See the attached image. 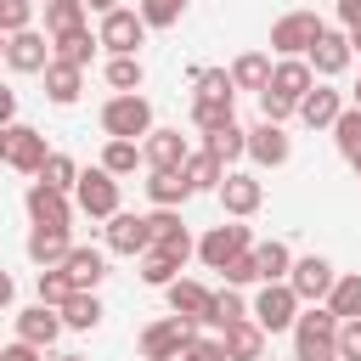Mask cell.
I'll return each mask as SVG.
<instances>
[{
  "instance_id": "obj_35",
  "label": "cell",
  "mask_w": 361,
  "mask_h": 361,
  "mask_svg": "<svg viewBox=\"0 0 361 361\" xmlns=\"http://www.w3.org/2000/svg\"><path fill=\"white\" fill-rule=\"evenodd\" d=\"M333 141H338V152H344L350 164H361V107H355V102L333 118Z\"/></svg>"
},
{
  "instance_id": "obj_52",
  "label": "cell",
  "mask_w": 361,
  "mask_h": 361,
  "mask_svg": "<svg viewBox=\"0 0 361 361\" xmlns=\"http://www.w3.org/2000/svg\"><path fill=\"white\" fill-rule=\"evenodd\" d=\"M0 361H39V344H23V338H17V344H6Z\"/></svg>"
},
{
  "instance_id": "obj_23",
  "label": "cell",
  "mask_w": 361,
  "mask_h": 361,
  "mask_svg": "<svg viewBox=\"0 0 361 361\" xmlns=\"http://www.w3.org/2000/svg\"><path fill=\"white\" fill-rule=\"evenodd\" d=\"M23 248H28V259H34L39 271H45V265H62V259H68L73 237H68V226H34Z\"/></svg>"
},
{
  "instance_id": "obj_43",
  "label": "cell",
  "mask_w": 361,
  "mask_h": 361,
  "mask_svg": "<svg viewBox=\"0 0 361 361\" xmlns=\"http://www.w3.org/2000/svg\"><path fill=\"white\" fill-rule=\"evenodd\" d=\"M34 288H39V305H56V310H62V299H68V293H73V282H68V276H62V265H45V271H39V282H34Z\"/></svg>"
},
{
  "instance_id": "obj_4",
  "label": "cell",
  "mask_w": 361,
  "mask_h": 361,
  "mask_svg": "<svg viewBox=\"0 0 361 361\" xmlns=\"http://www.w3.org/2000/svg\"><path fill=\"white\" fill-rule=\"evenodd\" d=\"M73 203H79V214H90V220H113V214H118V175H107L102 164H96V169H79Z\"/></svg>"
},
{
  "instance_id": "obj_7",
  "label": "cell",
  "mask_w": 361,
  "mask_h": 361,
  "mask_svg": "<svg viewBox=\"0 0 361 361\" xmlns=\"http://www.w3.org/2000/svg\"><path fill=\"white\" fill-rule=\"evenodd\" d=\"M322 28H327V23H322L316 11H288V17L271 23V51H276V56H305V51L322 39Z\"/></svg>"
},
{
  "instance_id": "obj_47",
  "label": "cell",
  "mask_w": 361,
  "mask_h": 361,
  "mask_svg": "<svg viewBox=\"0 0 361 361\" xmlns=\"http://www.w3.org/2000/svg\"><path fill=\"white\" fill-rule=\"evenodd\" d=\"M220 276H226L231 288H248V282H265V276H259V259H254V248H243V254H237V259H231V265H226Z\"/></svg>"
},
{
  "instance_id": "obj_19",
  "label": "cell",
  "mask_w": 361,
  "mask_h": 361,
  "mask_svg": "<svg viewBox=\"0 0 361 361\" xmlns=\"http://www.w3.org/2000/svg\"><path fill=\"white\" fill-rule=\"evenodd\" d=\"M56 333H62V310H56V305H28V310H17V338H23V344L51 350Z\"/></svg>"
},
{
  "instance_id": "obj_51",
  "label": "cell",
  "mask_w": 361,
  "mask_h": 361,
  "mask_svg": "<svg viewBox=\"0 0 361 361\" xmlns=\"http://www.w3.org/2000/svg\"><path fill=\"white\" fill-rule=\"evenodd\" d=\"M338 23L355 34V28H361V0H338Z\"/></svg>"
},
{
  "instance_id": "obj_57",
  "label": "cell",
  "mask_w": 361,
  "mask_h": 361,
  "mask_svg": "<svg viewBox=\"0 0 361 361\" xmlns=\"http://www.w3.org/2000/svg\"><path fill=\"white\" fill-rule=\"evenodd\" d=\"M350 45H355V51H361V28H355V34H350Z\"/></svg>"
},
{
  "instance_id": "obj_58",
  "label": "cell",
  "mask_w": 361,
  "mask_h": 361,
  "mask_svg": "<svg viewBox=\"0 0 361 361\" xmlns=\"http://www.w3.org/2000/svg\"><path fill=\"white\" fill-rule=\"evenodd\" d=\"M6 39H11V34H0V56H6Z\"/></svg>"
},
{
  "instance_id": "obj_36",
  "label": "cell",
  "mask_w": 361,
  "mask_h": 361,
  "mask_svg": "<svg viewBox=\"0 0 361 361\" xmlns=\"http://www.w3.org/2000/svg\"><path fill=\"white\" fill-rule=\"evenodd\" d=\"M192 85H197V102H231L237 96L226 68H192Z\"/></svg>"
},
{
  "instance_id": "obj_53",
  "label": "cell",
  "mask_w": 361,
  "mask_h": 361,
  "mask_svg": "<svg viewBox=\"0 0 361 361\" xmlns=\"http://www.w3.org/2000/svg\"><path fill=\"white\" fill-rule=\"evenodd\" d=\"M11 118H17V90L0 85V124H11Z\"/></svg>"
},
{
  "instance_id": "obj_55",
  "label": "cell",
  "mask_w": 361,
  "mask_h": 361,
  "mask_svg": "<svg viewBox=\"0 0 361 361\" xmlns=\"http://www.w3.org/2000/svg\"><path fill=\"white\" fill-rule=\"evenodd\" d=\"M6 152H11V124H0V164H6Z\"/></svg>"
},
{
  "instance_id": "obj_27",
  "label": "cell",
  "mask_w": 361,
  "mask_h": 361,
  "mask_svg": "<svg viewBox=\"0 0 361 361\" xmlns=\"http://www.w3.org/2000/svg\"><path fill=\"white\" fill-rule=\"evenodd\" d=\"M147 197H152L158 209H180V203L192 197V180H186L180 169H152V175H147Z\"/></svg>"
},
{
  "instance_id": "obj_49",
  "label": "cell",
  "mask_w": 361,
  "mask_h": 361,
  "mask_svg": "<svg viewBox=\"0 0 361 361\" xmlns=\"http://www.w3.org/2000/svg\"><path fill=\"white\" fill-rule=\"evenodd\" d=\"M338 361H361V316L338 322Z\"/></svg>"
},
{
  "instance_id": "obj_48",
  "label": "cell",
  "mask_w": 361,
  "mask_h": 361,
  "mask_svg": "<svg viewBox=\"0 0 361 361\" xmlns=\"http://www.w3.org/2000/svg\"><path fill=\"white\" fill-rule=\"evenodd\" d=\"M259 113H265L271 124H282V118H293V113H299V102H288L282 90H271V85H265V90H259Z\"/></svg>"
},
{
  "instance_id": "obj_25",
  "label": "cell",
  "mask_w": 361,
  "mask_h": 361,
  "mask_svg": "<svg viewBox=\"0 0 361 361\" xmlns=\"http://www.w3.org/2000/svg\"><path fill=\"white\" fill-rule=\"evenodd\" d=\"M310 85H316V68H310L305 56H282V62H271V90H282L288 102H299Z\"/></svg>"
},
{
  "instance_id": "obj_17",
  "label": "cell",
  "mask_w": 361,
  "mask_h": 361,
  "mask_svg": "<svg viewBox=\"0 0 361 361\" xmlns=\"http://www.w3.org/2000/svg\"><path fill=\"white\" fill-rule=\"evenodd\" d=\"M186 135L180 130H147L141 135V158H147V169H180L186 164Z\"/></svg>"
},
{
  "instance_id": "obj_54",
  "label": "cell",
  "mask_w": 361,
  "mask_h": 361,
  "mask_svg": "<svg viewBox=\"0 0 361 361\" xmlns=\"http://www.w3.org/2000/svg\"><path fill=\"white\" fill-rule=\"evenodd\" d=\"M17 299V282H11V271H0V310Z\"/></svg>"
},
{
  "instance_id": "obj_6",
  "label": "cell",
  "mask_w": 361,
  "mask_h": 361,
  "mask_svg": "<svg viewBox=\"0 0 361 361\" xmlns=\"http://www.w3.org/2000/svg\"><path fill=\"white\" fill-rule=\"evenodd\" d=\"M192 338H197V322L169 310L164 322H152V327L141 333V355H147V361H175V355H180Z\"/></svg>"
},
{
  "instance_id": "obj_9",
  "label": "cell",
  "mask_w": 361,
  "mask_h": 361,
  "mask_svg": "<svg viewBox=\"0 0 361 361\" xmlns=\"http://www.w3.org/2000/svg\"><path fill=\"white\" fill-rule=\"evenodd\" d=\"M243 248H254L248 226H209V231H203V243H197V259H203L209 271H226Z\"/></svg>"
},
{
  "instance_id": "obj_33",
  "label": "cell",
  "mask_w": 361,
  "mask_h": 361,
  "mask_svg": "<svg viewBox=\"0 0 361 361\" xmlns=\"http://www.w3.org/2000/svg\"><path fill=\"white\" fill-rule=\"evenodd\" d=\"M96 45H102V39H96L90 28H73V34H56V39H51V51H56L62 62H73V68H85V62L96 56Z\"/></svg>"
},
{
  "instance_id": "obj_50",
  "label": "cell",
  "mask_w": 361,
  "mask_h": 361,
  "mask_svg": "<svg viewBox=\"0 0 361 361\" xmlns=\"http://www.w3.org/2000/svg\"><path fill=\"white\" fill-rule=\"evenodd\" d=\"M175 361H226V344H220V338H192Z\"/></svg>"
},
{
  "instance_id": "obj_24",
  "label": "cell",
  "mask_w": 361,
  "mask_h": 361,
  "mask_svg": "<svg viewBox=\"0 0 361 361\" xmlns=\"http://www.w3.org/2000/svg\"><path fill=\"white\" fill-rule=\"evenodd\" d=\"M164 299H169V310H175V316L203 322V316H209V305H214V288H203V282H192V276H175V282L164 288Z\"/></svg>"
},
{
  "instance_id": "obj_3",
  "label": "cell",
  "mask_w": 361,
  "mask_h": 361,
  "mask_svg": "<svg viewBox=\"0 0 361 361\" xmlns=\"http://www.w3.org/2000/svg\"><path fill=\"white\" fill-rule=\"evenodd\" d=\"M96 39H102V51H113V56H135V51L147 45V17L130 11V6H113V11H102Z\"/></svg>"
},
{
  "instance_id": "obj_45",
  "label": "cell",
  "mask_w": 361,
  "mask_h": 361,
  "mask_svg": "<svg viewBox=\"0 0 361 361\" xmlns=\"http://www.w3.org/2000/svg\"><path fill=\"white\" fill-rule=\"evenodd\" d=\"M34 28V0H0V34Z\"/></svg>"
},
{
  "instance_id": "obj_31",
  "label": "cell",
  "mask_w": 361,
  "mask_h": 361,
  "mask_svg": "<svg viewBox=\"0 0 361 361\" xmlns=\"http://www.w3.org/2000/svg\"><path fill=\"white\" fill-rule=\"evenodd\" d=\"M180 175L192 180V192H214V186H220V175H226V164H220L214 152H186Z\"/></svg>"
},
{
  "instance_id": "obj_34",
  "label": "cell",
  "mask_w": 361,
  "mask_h": 361,
  "mask_svg": "<svg viewBox=\"0 0 361 361\" xmlns=\"http://www.w3.org/2000/svg\"><path fill=\"white\" fill-rule=\"evenodd\" d=\"M254 259H259V276L265 282H288V271H293V254H288V243H254Z\"/></svg>"
},
{
  "instance_id": "obj_30",
  "label": "cell",
  "mask_w": 361,
  "mask_h": 361,
  "mask_svg": "<svg viewBox=\"0 0 361 361\" xmlns=\"http://www.w3.org/2000/svg\"><path fill=\"white\" fill-rule=\"evenodd\" d=\"M96 322H102V299H96V293H79V288H73V293L62 299V327H73V333H90Z\"/></svg>"
},
{
  "instance_id": "obj_14",
  "label": "cell",
  "mask_w": 361,
  "mask_h": 361,
  "mask_svg": "<svg viewBox=\"0 0 361 361\" xmlns=\"http://www.w3.org/2000/svg\"><path fill=\"white\" fill-rule=\"evenodd\" d=\"M214 197L226 203V214H237V220H243V214H254V209L265 203V186H259L254 175H243V169H226V175H220V186H214Z\"/></svg>"
},
{
  "instance_id": "obj_39",
  "label": "cell",
  "mask_w": 361,
  "mask_h": 361,
  "mask_svg": "<svg viewBox=\"0 0 361 361\" xmlns=\"http://www.w3.org/2000/svg\"><path fill=\"white\" fill-rule=\"evenodd\" d=\"M243 316H248V305H243V293L226 282V288L214 293V305H209V316H203V322H209V327H231V322H243Z\"/></svg>"
},
{
  "instance_id": "obj_2",
  "label": "cell",
  "mask_w": 361,
  "mask_h": 361,
  "mask_svg": "<svg viewBox=\"0 0 361 361\" xmlns=\"http://www.w3.org/2000/svg\"><path fill=\"white\" fill-rule=\"evenodd\" d=\"M299 293H293V282H259V293H254V322L265 327V333H288L293 322H299Z\"/></svg>"
},
{
  "instance_id": "obj_60",
  "label": "cell",
  "mask_w": 361,
  "mask_h": 361,
  "mask_svg": "<svg viewBox=\"0 0 361 361\" xmlns=\"http://www.w3.org/2000/svg\"><path fill=\"white\" fill-rule=\"evenodd\" d=\"M355 107H361V85H355Z\"/></svg>"
},
{
  "instance_id": "obj_44",
  "label": "cell",
  "mask_w": 361,
  "mask_h": 361,
  "mask_svg": "<svg viewBox=\"0 0 361 361\" xmlns=\"http://www.w3.org/2000/svg\"><path fill=\"white\" fill-rule=\"evenodd\" d=\"M141 17H147V28H175L186 17V0H141Z\"/></svg>"
},
{
  "instance_id": "obj_26",
  "label": "cell",
  "mask_w": 361,
  "mask_h": 361,
  "mask_svg": "<svg viewBox=\"0 0 361 361\" xmlns=\"http://www.w3.org/2000/svg\"><path fill=\"white\" fill-rule=\"evenodd\" d=\"M79 90H85V68H73V62L51 56V68H45V96H51L56 107H73V102H79Z\"/></svg>"
},
{
  "instance_id": "obj_61",
  "label": "cell",
  "mask_w": 361,
  "mask_h": 361,
  "mask_svg": "<svg viewBox=\"0 0 361 361\" xmlns=\"http://www.w3.org/2000/svg\"><path fill=\"white\" fill-rule=\"evenodd\" d=\"M355 180H361V164H355Z\"/></svg>"
},
{
  "instance_id": "obj_56",
  "label": "cell",
  "mask_w": 361,
  "mask_h": 361,
  "mask_svg": "<svg viewBox=\"0 0 361 361\" xmlns=\"http://www.w3.org/2000/svg\"><path fill=\"white\" fill-rule=\"evenodd\" d=\"M85 6H90V11H113L118 0H85Z\"/></svg>"
},
{
  "instance_id": "obj_62",
  "label": "cell",
  "mask_w": 361,
  "mask_h": 361,
  "mask_svg": "<svg viewBox=\"0 0 361 361\" xmlns=\"http://www.w3.org/2000/svg\"><path fill=\"white\" fill-rule=\"evenodd\" d=\"M0 355H6V344H0Z\"/></svg>"
},
{
  "instance_id": "obj_18",
  "label": "cell",
  "mask_w": 361,
  "mask_h": 361,
  "mask_svg": "<svg viewBox=\"0 0 361 361\" xmlns=\"http://www.w3.org/2000/svg\"><path fill=\"white\" fill-rule=\"evenodd\" d=\"M62 276H68L79 293H96V288H102V276H107V254H102V248H79V243H73V248H68V259H62Z\"/></svg>"
},
{
  "instance_id": "obj_41",
  "label": "cell",
  "mask_w": 361,
  "mask_h": 361,
  "mask_svg": "<svg viewBox=\"0 0 361 361\" xmlns=\"http://www.w3.org/2000/svg\"><path fill=\"white\" fill-rule=\"evenodd\" d=\"M141 79H147V68H141V56H113L107 62V85L124 96V90H141Z\"/></svg>"
},
{
  "instance_id": "obj_59",
  "label": "cell",
  "mask_w": 361,
  "mask_h": 361,
  "mask_svg": "<svg viewBox=\"0 0 361 361\" xmlns=\"http://www.w3.org/2000/svg\"><path fill=\"white\" fill-rule=\"evenodd\" d=\"M56 361H85V355H56Z\"/></svg>"
},
{
  "instance_id": "obj_22",
  "label": "cell",
  "mask_w": 361,
  "mask_h": 361,
  "mask_svg": "<svg viewBox=\"0 0 361 361\" xmlns=\"http://www.w3.org/2000/svg\"><path fill=\"white\" fill-rule=\"evenodd\" d=\"M338 113H344V96H338L333 85H310V90L299 96V118H305L310 130H333Z\"/></svg>"
},
{
  "instance_id": "obj_16",
  "label": "cell",
  "mask_w": 361,
  "mask_h": 361,
  "mask_svg": "<svg viewBox=\"0 0 361 361\" xmlns=\"http://www.w3.org/2000/svg\"><path fill=\"white\" fill-rule=\"evenodd\" d=\"M45 158H51L45 135H39L34 124H11V152H6V164H11L17 175H39V169H45Z\"/></svg>"
},
{
  "instance_id": "obj_40",
  "label": "cell",
  "mask_w": 361,
  "mask_h": 361,
  "mask_svg": "<svg viewBox=\"0 0 361 361\" xmlns=\"http://www.w3.org/2000/svg\"><path fill=\"white\" fill-rule=\"evenodd\" d=\"M175 276H180V259H169V254H158V248L141 254V282H147V288H169Z\"/></svg>"
},
{
  "instance_id": "obj_11",
  "label": "cell",
  "mask_w": 361,
  "mask_h": 361,
  "mask_svg": "<svg viewBox=\"0 0 361 361\" xmlns=\"http://www.w3.org/2000/svg\"><path fill=\"white\" fill-rule=\"evenodd\" d=\"M23 203H28V220H34V226H73V203H68V192H62V186L28 180Z\"/></svg>"
},
{
  "instance_id": "obj_20",
  "label": "cell",
  "mask_w": 361,
  "mask_h": 361,
  "mask_svg": "<svg viewBox=\"0 0 361 361\" xmlns=\"http://www.w3.org/2000/svg\"><path fill=\"white\" fill-rule=\"evenodd\" d=\"M107 248H113V254H135V259H141V254L152 248V237H147V214H124V209H118V214L107 220Z\"/></svg>"
},
{
  "instance_id": "obj_10",
  "label": "cell",
  "mask_w": 361,
  "mask_h": 361,
  "mask_svg": "<svg viewBox=\"0 0 361 361\" xmlns=\"http://www.w3.org/2000/svg\"><path fill=\"white\" fill-rule=\"evenodd\" d=\"M51 34H39V28H23V34H11L6 39V62H11V73H45L51 68Z\"/></svg>"
},
{
  "instance_id": "obj_13",
  "label": "cell",
  "mask_w": 361,
  "mask_h": 361,
  "mask_svg": "<svg viewBox=\"0 0 361 361\" xmlns=\"http://www.w3.org/2000/svg\"><path fill=\"white\" fill-rule=\"evenodd\" d=\"M350 56H355V45H350V34H338V28H322V39L305 51V62H310L322 79H338V73L350 68Z\"/></svg>"
},
{
  "instance_id": "obj_46",
  "label": "cell",
  "mask_w": 361,
  "mask_h": 361,
  "mask_svg": "<svg viewBox=\"0 0 361 361\" xmlns=\"http://www.w3.org/2000/svg\"><path fill=\"white\" fill-rule=\"evenodd\" d=\"M192 124L209 135V130H220V124H231V102H192Z\"/></svg>"
},
{
  "instance_id": "obj_5",
  "label": "cell",
  "mask_w": 361,
  "mask_h": 361,
  "mask_svg": "<svg viewBox=\"0 0 361 361\" xmlns=\"http://www.w3.org/2000/svg\"><path fill=\"white\" fill-rule=\"evenodd\" d=\"M102 130H107V135H118V141L147 135V130H152V102H147V96H135V90L113 96V102L102 107Z\"/></svg>"
},
{
  "instance_id": "obj_42",
  "label": "cell",
  "mask_w": 361,
  "mask_h": 361,
  "mask_svg": "<svg viewBox=\"0 0 361 361\" xmlns=\"http://www.w3.org/2000/svg\"><path fill=\"white\" fill-rule=\"evenodd\" d=\"M34 180H45V186H62V192H73V180H79V164H73L68 152H51V158H45V169H39Z\"/></svg>"
},
{
  "instance_id": "obj_29",
  "label": "cell",
  "mask_w": 361,
  "mask_h": 361,
  "mask_svg": "<svg viewBox=\"0 0 361 361\" xmlns=\"http://www.w3.org/2000/svg\"><path fill=\"white\" fill-rule=\"evenodd\" d=\"M231 85H237V90H265V85H271V56H265V51H243V56L231 62Z\"/></svg>"
},
{
  "instance_id": "obj_37",
  "label": "cell",
  "mask_w": 361,
  "mask_h": 361,
  "mask_svg": "<svg viewBox=\"0 0 361 361\" xmlns=\"http://www.w3.org/2000/svg\"><path fill=\"white\" fill-rule=\"evenodd\" d=\"M135 164H147V158H141V147H135V141L107 135V147H102V169H107V175H135Z\"/></svg>"
},
{
  "instance_id": "obj_1",
  "label": "cell",
  "mask_w": 361,
  "mask_h": 361,
  "mask_svg": "<svg viewBox=\"0 0 361 361\" xmlns=\"http://www.w3.org/2000/svg\"><path fill=\"white\" fill-rule=\"evenodd\" d=\"M293 361H338V316L327 305L299 310V322H293Z\"/></svg>"
},
{
  "instance_id": "obj_64",
  "label": "cell",
  "mask_w": 361,
  "mask_h": 361,
  "mask_svg": "<svg viewBox=\"0 0 361 361\" xmlns=\"http://www.w3.org/2000/svg\"><path fill=\"white\" fill-rule=\"evenodd\" d=\"M259 361H265V355H259Z\"/></svg>"
},
{
  "instance_id": "obj_32",
  "label": "cell",
  "mask_w": 361,
  "mask_h": 361,
  "mask_svg": "<svg viewBox=\"0 0 361 361\" xmlns=\"http://www.w3.org/2000/svg\"><path fill=\"white\" fill-rule=\"evenodd\" d=\"M85 0H45V34L56 39V34H73V28H85Z\"/></svg>"
},
{
  "instance_id": "obj_21",
  "label": "cell",
  "mask_w": 361,
  "mask_h": 361,
  "mask_svg": "<svg viewBox=\"0 0 361 361\" xmlns=\"http://www.w3.org/2000/svg\"><path fill=\"white\" fill-rule=\"evenodd\" d=\"M220 344H226V361H259L265 355V327L254 316H243V322L220 327Z\"/></svg>"
},
{
  "instance_id": "obj_15",
  "label": "cell",
  "mask_w": 361,
  "mask_h": 361,
  "mask_svg": "<svg viewBox=\"0 0 361 361\" xmlns=\"http://www.w3.org/2000/svg\"><path fill=\"white\" fill-rule=\"evenodd\" d=\"M248 158H254L259 169H282V164L293 158V141L282 135V124H271V118H265V124H254V130H248Z\"/></svg>"
},
{
  "instance_id": "obj_28",
  "label": "cell",
  "mask_w": 361,
  "mask_h": 361,
  "mask_svg": "<svg viewBox=\"0 0 361 361\" xmlns=\"http://www.w3.org/2000/svg\"><path fill=\"white\" fill-rule=\"evenodd\" d=\"M203 152H214L220 164H237V158H248V130L231 118V124H220V130L203 135Z\"/></svg>"
},
{
  "instance_id": "obj_38",
  "label": "cell",
  "mask_w": 361,
  "mask_h": 361,
  "mask_svg": "<svg viewBox=\"0 0 361 361\" xmlns=\"http://www.w3.org/2000/svg\"><path fill=\"white\" fill-rule=\"evenodd\" d=\"M327 310H333L338 322H350V316H361V276H355V271L333 282V293H327Z\"/></svg>"
},
{
  "instance_id": "obj_8",
  "label": "cell",
  "mask_w": 361,
  "mask_h": 361,
  "mask_svg": "<svg viewBox=\"0 0 361 361\" xmlns=\"http://www.w3.org/2000/svg\"><path fill=\"white\" fill-rule=\"evenodd\" d=\"M147 237H152V248H158V254H169V259H180V265L197 254V243H192V231L180 226V214H175V209H152V214H147Z\"/></svg>"
},
{
  "instance_id": "obj_12",
  "label": "cell",
  "mask_w": 361,
  "mask_h": 361,
  "mask_svg": "<svg viewBox=\"0 0 361 361\" xmlns=\"http://www.w3.org/2000/svg\"><path fill=\"white\" fill-rule=\"evenodd\" d=\"M288 282H293V293L305 299V305H322L327 293H333V282H338V271L322 259V254H305V259H293V271H288Z\"/></svg>"
},
{
  "instance_id": "obj_63",
  "label": "cell",
  "mask_w": 361,
  "mask_h": 361,
  "mask_svg": "<svg viewBox=\"0 0 361 361\" xmlns=\"http://www.w3.org/2000/svg\"><path fill=\"white\" fill-rule=\"evenodd\" d=\"M34 6H45V0H34Z\"/></svg>"
}]
</instances>
